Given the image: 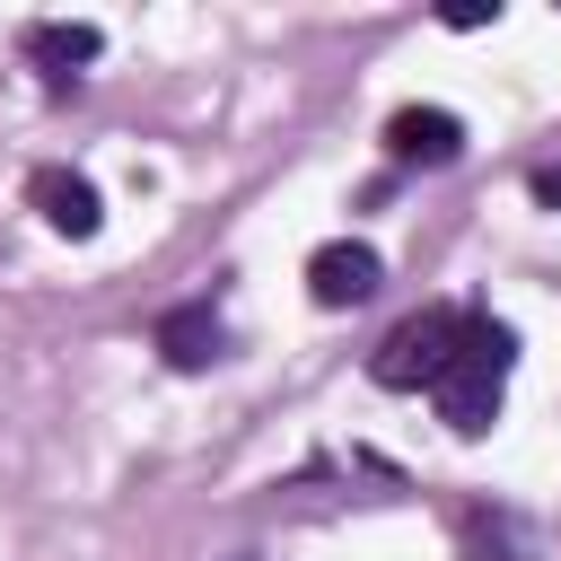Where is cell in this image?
Masks as SVG:
<instances>
[{
    "label": "cell",
    "instance_id": "cell-1",
    "mask_svg": "<svg viewBox=\"0 0 561 561\" xmlns=\"http://www.w3.org/2000/svg\"><path fill=\"white\" fill-rule=\"evenodd\" d=\"M508 368H517V324H500V316L465 307V333H456V351H447V368H438V386H430L438 421H447L456 438H482V430L500 421Z\"/></svg>",
    "mask_w": 561,
    "mask_h": 561
},
{
    "label": "cell",
    "instance_id": "cell-2",
    "mask_svg": "<svg viewBox=\"0 0 561 561\" xmlns=\"http://www.w3.org/2000/svg\"><path fill=\"white\" fill-rule=\"evenodd\" d=\"M456 333H465V307H421V316H403V324L368 351V377H377L386 394H421V386H438Z\"/></svg>",
    "mask_w": 561,
    "mask_h": 561
},
{
    "label": "cell",
    "instance_id": "cell-3",
    "mask_svg": "<svg viewBox=\"0 0 561 561\" xmlns=\"http://www.w3.org/2000/svg\"><path fill=\"white\" fill-rule=\"evenodd\" d=\"M149 342H158V359L175 377H202L210 359H228V316H219V298H184V307H167L149 324Z\"/></svg>",
    "mask_w": 561,
    "mask_h": 561
},
{
    "label": "cell",
    "instance_id": "cell-4",
    "mask_svg": "<svg viewBox=\"0 0 561 561\" xmlns=\"http://www.w3.org/2000/svg\"><path fill=\"white\" fill-rule=\"evenodd\" d=\"M377 280H386V254L368 237H333V245L307 254V298L316 307H359V298H377Z\"/></svg>",
    "mask_w": 561,
    "mask_h": 561
},
{
    "label": "cell",
    "instance_id": "cell-5",
    "mask_svg": "<svg viewBox=\"0 0 561 561\" xmlns=\"http://www.w3.org/2000/svg\"><path fill=\"white\" fill-rule=\"evenodd\" d=\"M386 158L394 167H456L465 158V123L447 105H394L386 114Z\"/></svg>",
    "mask_w": 561,
    "mask_h": 561
},
{
    "label": "cell",
    "instance_id": "cell-6",
    "mask_svg": "<svg viewBox=\"0 0 561 561\" xmlns=\"http://www.w3.org/2000/svg\"><path fill=\"white\" fill-rule=\"evenodd\" d=\"M26 193H35V210H44L53 237H79V245H88V237L105 228V202H96V184H88L79 167H35Z\"/></svg>",
    "mask_w": 561,
    "mask_h": 561
},
{
    "label": "cell",
    "instance_id": "cell-7",
    "mask_svg": "<svg viewBox=\"0 0 561 561\" xmlns=\"http://www.w3.org/2000/svg\"><path fill=\"white\" fill-rule=\"evenodd\" d=\"M96 53H105V35H96L88 18H35V26H26V61L44 70V88H70Z\"/></svg>",
    "mask_w": 561,
    "mask_h": 561
},
{
    "label": "cell",
    "instance_id": "cell-8",
    "mask_svg": "<svg viewBox=\"0 0 561 561\" xmlns=\"http://www.w3.org/2000/svg\"><path fill=\"white\" fill-rule=\"evenodd\" d=\"M465 561H543V543H535V526L517 517V508H465Z\"/></svg>",
    "mask_w": 561,
    "mask_h": 561
},
{
    "label": "cell",
    "instance_id": "cell-9",
    "mask_svg": "<svg viewBox=\"0 0 561 561\" xmlns=\"http://www.w3.org/2000/svg\"><path fill=\"white\" fill-rule=\"evenodd\" d=\"M526 184H535V202H543V210H561V158H543Z\"/></svg>",
    "mask_w": 561,
    "mask_h": 561
}]
</instances>
